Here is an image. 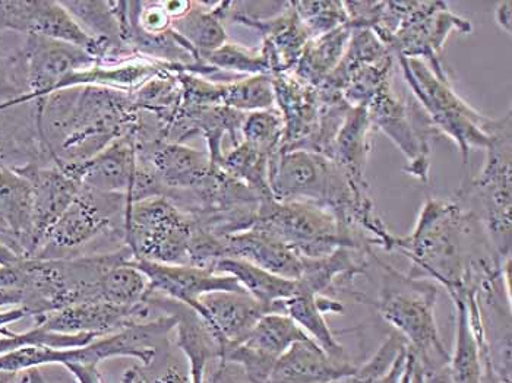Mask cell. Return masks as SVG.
<instances>
[{
  "label": "cell",
  "mask_w": 512,
  "mask_h": 383,
  "mask_svg": "<svg viewBox=\"0 0 512 383\" xmlns=\"http://www.w3.org/2000/svg\"><path fill=\"white\" fill-rule=\"evenodd\" d=\"M214 272L235 278L239 286L249 296L254 297L256 302L261 303L268 313H278L280 303L300 291L299 281L287 280L240 259H221L217 262Z\"/></svg>",
  "instance_id": "83f0119b"
},
{
  "label": "cell",
  "mask_w": 512,
  "mask_h": 383,
  "mask_svg": "<svg viewBox=\"0 0 512 383\" xmlns=\"http://www.w3.org/2000/svg\"><path fill=\"white\" fill-rule=\"evenodd\" d=\"M283 135V117L277 107L246 113L242 125V141L256 150L274 157L280 153Z\"/></svg>",
  "instance_id": "e575fe53"
},
{
  "label": "cell",
  "mask_w": 512,
  "mask_h": 383,
  "mask_svg": "<svg viewBox=\"0 0 512 383\" xmlns=\"http://www.w3.org/2000/svg\"><path fill=\"white\" fill-rule=\"evenodd\" d=\"M131 264L147 277L150 290L197 309L199 299L214 291H245L235 278L192 265H166L137 261Z\"/></svg>",
  "instance_id": "d6986e66"
},
{
  "label": "cell",
  "mask_w": 512,
  "mask_h": 383,
  "mask_svg": "<svg viewBox=\"0 0 512 383\" xmlns=\"http://www.w3.org/2000/svg\"><path fill=\"white\" fill-rule=\"evenodd\" d=\"M3 31L63 41L87 50L99 63L128 55L123 47L88 36L62 3L50 0H0V34Z\"/></svg>",
  "instance_id": "7c38bea8"
},
{
  "label": "cell",
  "mask_w": 512,
  "mask_h": 383,
  "mask_svg": "<svg viewBox=\"0 0 512 383\" xmlns=\"http://www.w3.org/2000/svg\"><path fill=\"white\" fill-rule=\"evenodd\" d=\"M352 31L350 24H346L331 33L309 40L293 74L314 87H321L343 59Z\"/></svg>",
  "instance_id": "f1b7e54d"
},
{
  "label": "cell",
  "mask_w": 512,
  "mask_h": 383,
  "mask_svg": "<svg viewBox=\"0 0 512 383\" xmlns=\"http://www.w3.org/2000/svg\"><path fill=\"white\" fill-rule=\"evenodd\" d=\"M496 22L499 27L507 34H511L512 27V2L511 0H505V2H499L496 6L495 11Z\"/></svg>",
  "instance_id": "b9f144b4"
},
{
  "label": "cell",
  "mask_w": 512,
  "mask_h": 383,
  "mask_svg": "<svg viewBox=\"0 0 512 383\" xmlns=\"http://www.w3.org/2000/svg\"><path fill=\"white\" fill-rule=\"evenodd\" d=\"M394 33L385 41L395 59H420L441 79L448 71L441 53L451 34H470L472 22L454 14L445 2H390Z\"/></svg>",
  "instance_id": "52a82bcc"
},
{
  "label": "cell",
  "mask_w": 512,
  "mask_h": 383,
  "mask_svg": "<svg viewBox=\"0 0 512 383\" xmlns=\"http://www.w3.org/2000/svg\"><path fill=\"white\" fill-rule=\"evenodd\" d=\"M374 131L366 107H350L327 157L362 185H368L365 174L372 151L371 136Z\"/></svg>",
  "instance_id": "484cf974"
},
{
  "label": "cell",
  "mask_w": 512,
  "mask_h": 383,
  "mask_svg": "<svg viewBox=\"0 0 512 383\" xmlns=\"http://www.w3.org/2000/svg\"><path fill=\"white\" fill-rule=\"evenodd\" d=\"M414 100L431 119L439 136H447L460 148L463 163H469L470 151L491 145L499 117L480 115L457 93L453 84L441 79L420 59H397Z\"/></svg>",
  "instance_id": "5b68a950"
},
{
  "label": "cell",
  "mask_w": 512,
  "mask_h": 383,
  "mask_svg": "<svg viewBox=\"0 0 512 383\" xmlns=\"http://www.w3.org/2000/svg\"><path fill=\"white\" fill-rule=\"evenodd\" d=\"M139 160L148 164L156 174L164 198L182 211L188 208L216 169L207 151L194 150L176 142H160Z\"/></svg>",
  "instance_id": "e0dca14e"
},
{
  "label": "cell",
  "mask_w": 512,
  "mask_h": 383,
  "mask_svg": "<svg viewBox=\"0 0 512 383\" xmlns=\"http://www.w3.org/2000/svg\"><path fill=\"white\" fill-rule=\"evenodd\" d=\"M511 112L499 117L486 148L485 166L463 183L454 198L476 214L499 261L511 259L512 141Z\"/></svg>",
  "instance_id": "277c9868"
},
{
  "label": "cell",
  "mask_w": 512,
  "mask_h": 383,
  "mask_svg": "<svg viewBox=\"0 0 512 383\" xmlns=\"http://www.w3.org/2000/svg\"><path fill=\"white\" fill-rule=\"evenodd\" d=\"M0 243L20 258H30L33 250V188L5 166H0Z\"/></svg>",
  "instance_id": "7402d4cb"
},
{
  "label": "cell",
  "mask_w": 512,
  "mask_h": 383,
  "mask_svg": "<svg viewBox=\"0 0 512 383\" xmlns=\"http://www.w3.org/2000/svg\"><path fill=\"white\" fill-rule=\"evenodd\" d=\"M382 280L375 309L403 338L414 362L422 369L450 363V351L442 343L435 307L439 288L428 278L412 277L375 256Z\"/></svg>",
  "instance_id": "3957f363"
},
{
  "label": "cell",
  "mask_w": 512,
  "mask_h": 383,
  "mask_svg": "<svg viewBox=\"0 0 512 383\" xmlns=\"http://www.w3.org/2000/svg\"><path fill=\"white\" fill-rule=\"evenodd\" d=\"M18 383H49L47 379L44 378L43 373L40 372V369H30L25 370V372L21 373L20 382Z\"/></svg>",
  "instance_id": "f6af8a7d"
},
{
  "label": "cell",
  "mask_w": 512,
  "mask_h": 383,
  "mask_svg": "<svg viewBox=\"0 0 512 383\" xmlns=\"http://www.w3.org/2000/svg\"><path fill=\"white\" fill-rule=\"evenodd\" d=\"M18 55L31 103L65 90L72 75L99 63L81 47L40 36H27Z\"/></svg>",
  "instance_id": "4fadbf2b"
},
{
  "label": "cell",
  "mask_w": 512,
  "mask_h": 383,
  "mask_svg": "<svg viewBox=\"0 0 512 383\" xmlns=\"http://www.w3.org/2000/svg\"><path fill=\"white\" fill-rule=\"evenodd\" d=\"M455 306V343L450 353V372L454 383H480L482 379V351L479 340L470 325L464 299L453 300Z\"/></svg>",
  "instance_id": "4dcf8cb0"
},
{
  "label": "cell",
  "mask_w": 512,
  "mask_h": 383,
  "mask_svg": "<svg viewBox=\"0 0 512 383\" xmlns=\"http://www.w3.org/2000/svg\"><path fill=\"white\" fill-rule=\"evenodd\" d=\"M195 312L201 316L223 351L242 343L268 310L246 291H214L199 299ZM221 359V360H223Z\"/></svg>",
  "instance_id": "ffe728a7"
},
{
  "label": "cell",
  "mask_w": 512,
  "mask_h": 383,
  "mask_svg": "<svg viewBox=\"0 0 512 383\" xmlns=\"http://www.w3.org/2000/svg\"><path fill=\"white\" fill-rule=\"evenodd\" d=\"M356 370L349 359H333L308 338L297 341L278 359L270 383H334L352 378Z\"/></svg>",
  "instance_id": "603a6c76"
},
{
  "label": "cell",
  "mask_w": 512,
  "mask_h": 383,
  "mask_svg": "<svg viewBox=\"0 0 512 383\" xmlns=\"http://www.w3.org/2000/svg\"><path fill=\"white\" fill-rule=\"evenodd\" d=\"M303 340H308V335L289 316L268 313L242 343L227 351L223 360L237 364L254 383H270L278 359Z\"/></svg>",
  "instance_id": "9a60e30c"
},
{
  "label": "cell",
  "mask_w": 512,
  "mask_h": 383,
  "mask_svg": "<svg viewBox=\"0 0 512 383\" xmlns=\"http://www.w3.org/2000/svg\"><path fill=\"white\" fill-rule=\"evenodd\" d=\"M150 294L147 277L131 262L110 269L93 288L87 302H104L120 307H134Z\"/></svg>",
  "instance_id": "1f68e13d"
},
{
  "label": "cell",
  "mask_w": 512,
  "mask_h": 383,
  "mask_svg": "<svg viewBox=\"0 0 512 383\" xmlns=\"http://www.w3.org/2000/svg\"><path fill=\"white\" fill-rule=\"evenodd\" d=\"M393 252L412 261V277L434 281L451 300L464 299L486 272L504 264L479 218L455 198L426 199L414 229L407 236H395Z\"/></svg>",
  "instance_id": "6da1fadb"
},
{
  "label": "cell",
  "mask_w": 512,
  "mask_h": 383,
  "mask_svg": "<svg viewBox=\"0 0 512 383\" xmlns=\"http://www.w3.org/2000/svg\"><path fill=\"white\" fill-rule=\"evenodd\" d=\"M344 312L341 300L318 296L300 287L299 293L280 303L281 315L289 316L322 351L333 359H347L346 350L328 326L327 315Z\"/></svg>",
  "instance_id": "d4e9b609"
},
{
  "label": "cell",
  "mask_w": 512,
  "mask_h": 383,
  "mask_svg": "<svg viewBox=\"0 0 512 383\" xmlns=\"http://www.w3.org/2000/svg\"><path fill=\"white\" fill-rule=\"evenodd\" d=\"M202 62L210 68L237 78L256 77V75L271 77L270 63L261 49H249L229 41L216 52L205 56Z\"/></svg>",
  "instance_id": "836d02e7"
},
{
  "label": "cell",
  "mask_w": 512,
  "mask_h": 383,
  "mask_svg": "<svg viewBox=\"0 0 512 383\" xmlns=\"http://www.w3.org/2000/svg\"><path fill=\"white\" fill-rule=\"evenodd\" d=\"M24 66L18 52L11 56L0 55V103L27 96Z\"/></svg>",
  "instance_id": "f35d334b"
},
{
  "label": "cell",
  "mask_w": 512,
  "mask_h": 383,
  "mask_svg": "<svg viewBox=\"0 0 512 383\" xmlns=\"http://www.w3.org/2000/svg\"><path fill=\"white\" fill-rule=\"evenodd\" d=\"M300 21L305 25L311 39L331 33L343 25L349 24L344 2H292Z\"/></svg>",
  "instance_id": "8d00e7d4"
},
{
  "label": "cell",
  "mask_w": 512,
  "mask_h": 383,
  "mask_svg": "<svg viewBox=\"0 0 512 383\" xmlns=\"http://www.w3.org/2000/svg\"><path fill=\"white\" fill-rule=\"evenodd\" d=\"M197 221L164 196L128 204L123 243L137 261L189 265Z\"/></svg>",
  "instance_id": "8992f818"
},
{
  "label": "cell",
  "mask_w": 512,
  "mask_h": 383,
  "mask_svg": "<svg viewBox=\"0 0 512 383\" xmlns=\"http://www.w3.org/2000/svg\"><path fill=\"white\" fill-rule=\"evenodd\" d=\"M334 383H359V382L355 381V379H353V376H352V378L343 379V381H338V382H334Z\"/></svg>",
  "instance_id": "c3c4849f"
},
{
  "label": "cell",
  "mask_w": 512,
  "mask_h": 383,
  "mask_svg": "<svg viewBox=\"0 0 512 383\" xmlns=\"http://www.w3.org/2000/svg\"><path fill=\"white\" fill-rule=\"evenodd\" d=\"M252 229L276 237L300 258H324L338 248H347L333 215L312 202L265 199L259 204Z\"/></svg>",
  "instance_id": "9c48e42d"
},
{
  "label": "cell",
  "mask_w": 512,
  "mask_h": 383,
  "mask_svg": "<svg viewBox=\"0 0 512 383\" xmlns=\"http://www.w3.org/2000/svg\"><path fill=\"white\" fill-rule=\"evenodd\" d=\"M139 366V364H138ZM145 383H192L191 366L178 347L164 348L147 366H139Z\"/></svg>",
  "instance_id": "74e56055"
},
{
  "label": "cell",
  "mask_w": 512,
  "mask_h": 383,
  "mask_svg": "<svg viewBox=\"0 0 512 383\" xmlns=\"http://www.w3.org/2000/svg\"><path fill=\"white\" fill-rule=\"evenodd\" d=\"M37 128L56 166L82 163L134 131L138 120L131 93L74 87L34 101Z\"/></svg>",
  "instance_id": "7a4b0ae2"
},
{
  "label": "cell",
  "mask_w": 512,
  "mask_h": 383,
  "mask_svg": "<svg viewBox=\"0 0 512 383\" xmlns=\"http://www.w3.org/2000/svg\"><path fill=\"white\" fill-rule=\"evenodd\" d=\"M271 158H273L271 155L262 153L242 141L223 154L218 167L233 179L248 186L261 198V201H265V199L274 198L270 189Z\"/></svg>",
  "instance_id": "f546056e"
},
{
  "label": "cell",
  "mask_w": 512,
  "mask_h": 383,
  "mask_svg": "<svg viewBox=\"0 0 512 383\" xmlns=\"http://www.w3.org/2000/svg\"><path fill=\"white\" fill-rule=\"evenodd\" d=\"M205 383H254L235 363L216 360L210 363L205 373Z\"/></svg>",
  "instance_id": "ab89813d"
},
{
  "label": "cell",
  "mask_w": 512,
  "mask_h": 383,
  "mask_svg": "<svg viewBox=\"0 0 512 383\" xmlns=\"http://www.w3.org/2000/svg\"><path fill=\"white\" fill-rule=\"evenodd\" d=\"M221 240L224 258L249 262L287 280L299 281L302 277V258L295 250L264 231L249 229Z\"/></svg>",
  "instance_id": "cb8c5ba5"
},
{
  "label": "cell",
  "mask_w": 512,
  "mask_h": 383,
  "mask_svg": "<svg viewBox=\"0 0 512 383\" xmlns=\"http://www.w3.org/2000/svg\"><path fill=\"white\" fill-rule=\"evenodd\" d=\"M229 8L230 2H192L191 9L182 18L172 21V30L202 60L229 41L223 24L227 20Z\"/></svg>",
  "instance_id": "4316f807"
},
{
  "label": "cell",
  "mask_w": 512,
  "mask_h": 383,
  "mask_svg": "<svg viewBox=\"0 0 512 383\" xmlns=\"http://www.w3.org/2000/svg\"><path fill=\"white\" fill-rule=\"evenodd\" d=\"M161 318L147 302L134 307H120L104 302H79L56 312L33 318L36 328L56 334H88L94 337L115 334L129 326Z\"/></svg>",
  "instance_id": "2e32d148"
},
{
  "label": "cell",
  "mask_w": 512,
  "mask_h": 383,
  "mask_svg": "<svg viewBox=\"0 0 512 383\" xmlns=\"http://www.w3.org/2000/svg\"><path fill=\"white\" fill-rule=\"evenodd\" d=\"M22 305V294L20 291L5 290L0 288V309H11Z\"/></svg>",
  "instance_id": "7bdbcfd3"
},
{
  "label": "cell",
  "mask_w": 512,
  "mask_h": 383,
  "mask_svg": "<svg viewBox=\"0 0 512 383\" xmlns=\"http://www.w3.org/2000/svg\"><path fill=\"white\" fill-rule=\"evenodd\" d=\"M8 109V103H0V112H2V110H6Z\"/></svg>",
  "instance_id": "681fc988"
},
{
  "label": "cell",
  "mask_w": 512,
  "mask_h": 383,
  "mask_svg": "<svg viewBox=\"0 0 512 383\" xmlns=\"http://www.w3.org/2000/svg\"><path fill=\"white\" fill-rule=\"evenodd\" d=\"M15 172L22 174L33 188V250L30 258H34L49 231L77 198L81 185L56 164H31Z\"/></svg>",
  "instance_id": "ac0fdd59"
},
{
  "label": "cell",
  "mask_w": 512,
  "mask_h": 383,
  "mask_svg": "<svg viewBox=\"0 0 512 383\" xmlns=\"http://www.w3.org/2000/svg\"><path fill=\"white\" fill-rule=\"evenodd\" d=\"M369 119L384 132L407 158L404 172L420 182L431 177V141L439 136L422 107L401 100L393 90V79L385 82L366 104Z\"/></svg>",
  "instance_id": "8fae6325"
},
{
  "label": "cell",
  "mask_w": 512,
  "mask_h": 383,
  "mask_svg": "<svg viewBox=\"0 0 512 383\" xmlns=\"http://www.w3.org/2000/svg\"><path fill=\"white\" fill-rule=\"evenodd\" d=\"M214 98L217 106L230 107L242 113L276 107L273 82L268 75L245 77L232 82H216Z\"/></svg>",
  "instance_id": "d6a6232c"
},
{
  "label": "cell",
  "mask_w": 512,
  "mask_h": 383,
  "mask_svg": "<svg viewBox=\"0 0 512 383\" xmlns=\"http://www.w3.org/2000/svg\"><path fill=\"white\" fill-rule=\"evenodd\" d=\"M120 383H145L144 376H142L139 366H131L123 372Z\"/></svg>",
  "instance_id": "ee69618b"
},
{
  "label": "cell",
  "mask_w": 512,
  "mask_h": 383,
  "mask_svg": "<svg viewBox=\"0 0 512 383\" xmlns=\"http://www.w3.org/2000/svg\"><path fill=\"white\" fill-rule=\"evenodd\" d=\"M20 256L17 253L12 252L11 249L6 248L3 243H0V265H11L15 262L20 261Z\"/></svg>",
  "instance_id": "bcb514c9"
},
{
  "label": "cell",
  "mask_w": 512,
  "mask_h": 383,
  "mask_svg": "<svg viewBox=\"0 0 512 383\" xmlns=\"http://www.w3.org/2000/svg\"><path fill=\"white\" fill-rule=\"evenodd\" d=\"M128 201L116 193H104L81 186L65 214L47 234L34 258H71L106 236L123 242V224ZM125 245V243H123Z\"/></svg>",
  "instance_id": "ba28073f"
},
{
  "label": "cell",
  "mask_w": 512,
  "mask_h": 383,
  "mask_svg": "<svg viewBox=\"0 0 512 383\" xmlns=\"http://www.w3.org/2000/svg\"><path fill=\"white\" fill-rule=\"evenodd\" d=\"M97 338L99 337L88 334H56V332H47L44 329L36 328V326L25 332H14L9 329V326H6L0 331V356L18 350V348L30 347V345L52 348L84 347V345L93 343Z\"/></svg>",
  "instance_id": "d590c367"
},
{
  "label": "cell",
  "mask_w": 512,
  "mask_h": 383,
  "mask_svg": "<svg viewBox=\"0 0 512 383\" xmlns=\"http://www.w3.org/2000/svg\"><path fill=\"white\" fill-rule=\"evenodd\" d=\"M18 382H20V381H18Z\"/></svg>",
  "instance_id": "f907efd6"
},
{
  "label": "cell",
  "mask_w": 512,
  "mask_h": 383,
  "mask_svg": "<svg viewBox=\"0 0 512 383\" xmlns=\"http://www.w3.org/2000/svg\"><path fill=\"white\" fill-rule=\"evenodd\" d=\"M68 372L77 383H103L99 372V364H69Z\"/></svg>",
  "instance_id": "60d3db41"
},
{
  "label": "cell",
  "mask_w": 512,
  "mask_h": 383,
  "mask_svg": "<svg viewBox=\"0 0 512 383\" xmlns=\"http://www.w3.org/2000/svg\"><path fill=\"white\" fill-rule=\"evenodd\" d=\"M271 82L274 103L284 123L280 153H315L324 107L321 91L318 87L297 78L293 72L273 75Z\"/></svg>",
  "instance_id": "5bb4252c"
},
{
  "label": "cell",
  "mask_w": 512,
  "mask_h": 383,
  "mask_svg": "<svg viewBox=\"0 0 512 383\" xmlns=\"http://www.w3.org/2000/svg\"><path fill=\"white\" fill-rule=\"evenodd\" d=\"M58 167L84 188L123 195L128 204L163 196L156 174L148 164L139 160L132 132L116 139L90 160Z\"/></svg>",
  "instance_id": "30bf717a"
},
{
  "label": "cell",
  "mask_w": 512,
  "mask_h": 383,
  "mask_svg": "<svg viewBox=\"0 0 512 383\" xmlns=\"http://www.w3.org/2000/svg\"><path fill=\"white\" fill-rule=\"evenodd\" d=\"M227 20L261 33V50L270 63L271 77L295 71L303 49L311 40L292 2L287 3L280 14L267 20H251L240 15H230Z\"/></svg>",
  "instance_id": "44dd1931"
},
{
  "label": "cell",
  "mask_w": 512,
  "mask_h": 383,
  "mask_svg": "<svg viewBox=\"0 0 512 383\" xmlns=\"http://www.w3.org/2000/svg\"><path fill=\"white\" fill-rule=\"evenodd\" d=\"M21 373L0 372V383H18Z\"/></svg>",
  "instance_id": "7dc6e473"
}]
</instances>
